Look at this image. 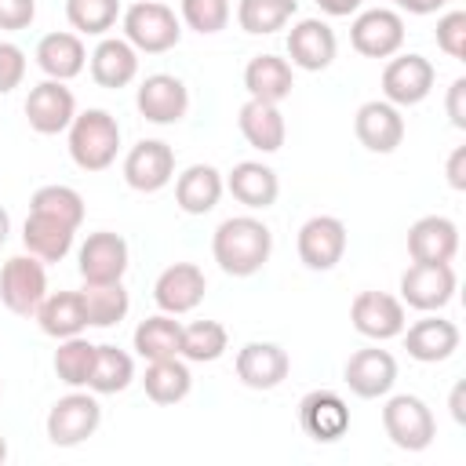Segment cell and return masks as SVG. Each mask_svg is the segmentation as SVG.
Returning a JSON list of instances; mask_svg holds the SVG:
<instances>
[{
    "label": "cell",
    "instance_id": "cell-1",
    "mask_svg": "<svg viewBox=\"0 0 466 466\" xmlns=\"http://www.w3.org/2000/svg\"><path fill=\"white\" fill-rule=\"evenodd\" d=\"M211 255L226 277H255L273 255V233L255 215H229L211 237Z\"/></svg>",
    "mask_w": 466,
    "mask_h": 466
},
{
    "label": "cell",
    "instance_id": "cell-2",
    "mask_svg": "<svg viewBox=\"0 0 466 466\" xmlns=\"http://www.w3.org/2000/svg\"><path fill=\"white\" fill-rule=\"evenodd\" d=\"M120 153V124L109 109H84L69 124V157L80 171H106Z\"/></svg>",
    "mask_w": 466,
    "mask_h": 466
},
{
    "label": "cell",
    "instance_id": "cell-3",
    "mask_svg": "<svg viewBox=\"0 0 466 466\" xmlns=\"http://www.w3.org/2000/svg\"><path fill=\"white\" fill-rule=\"evenodd\" d=\"M120 25L124 40L138 55H164L182 40V22L160 0H135L131 7L120 11Z\"/></svg>",
    "mask_w": 466,
    "mask_h": 466
},
{
    "label": "cell",
    "instance_id": "cell-4",
    "mask_svg": "<svg viewBox=\"0 0 466 466\" xmlns=\"http://www.w3.org/2000/svg\"><path fill=\"white\" fill-rule=\"evenodd\" d=\"M382 430L400 451H426L437 437V419L430 404L415 393H393L382 404Z\"/></svg>",
    "mask_w": 466,
    "mask_h": 466
},
{
    "label": "cell",
    "instance_id": "cell-5",
    "mask_svg": "<svg viewBox=\"0 0 466 466\" xmlns=\"http://www.w3.org/2000/svg\"><path fill=\"white\" fill-rule=\"evenodd\" d=\"M47 441L55 448H76L87 437H95V430L102 426V404L98 393L87 390H73L66 397H58L47 411Z\"/></svg>",
    "mask_w": 466,
    "mask_h": 466
},
{
    "label": "cell",
    "instance_id": "cell-6",
    "mask_svg": "<svg viewBox=\"0 0 466 466\" xmlns=\"http://www.w3.org/2000/svg\"><path fill=\"white\" fill-rule=\"evenodd\" d=\"M455 284L451 262H411L400 273V302L419 313H441L455 299Z\"/></svg>",
    "mask_w": 466,
    "mask_h": 466
},
{
    "label": "cell",
    "instance_id": "cell-7",
    "mask_svg": "<svg viewBox=\"0 0 466 466\" xmlns=\"http://www.w3.org/2000/svg\"><path fill=\"white\" fill-rule=\"evenodd\" d=\"M433 80H437V69L426 55H393L386 66H382V98L397 109H408V106H419L426 102V95L433 91Z\"/></svg>",
    "mask_w": 466,
    "mask_h": 466
},
{
    "label": "cell",
    "instance_id": "cell-8",
    "mask_svg": "<svg viewBox=\"0 0 466 466\" xmlns=\"http://www.w3.org/2000/svg\"><path fill=\"white\" fill-rule=\"evenodd\" d=\"M47 295V269L36 255H15L0 269V302L15 317H33Z\"/></svg>",
    "mask_w": 466,
    "mask_h": 466
},
{
    "label": "cell",
    "instance_id": "cell-9",
    "mask_svg": "<svg viewBox=\"0 0 466 466\" xmlns=\"http://www.w3.org/2000/svg\"><path fill=\"white\" fill-rule=\"evenodd\" d=\"M346 240L350 237H346V222L342 218H335V215H313V218H306L299 226V240H295L299 262L306 269H313V273H328V269H335L342 262Z\"/></svg>",
    "mask_w": 466,
    "mask_h": 466
},
{
    "label": "cell",
    "instance_id": "cell-10",
    "mask_svg": "<svg viewBox=\"0 0 466 466\" xmlns=\"http://www.w3.org/2000/svg\"><path fill=\"white\" fill-rule=\"evenodd\" d=\"M127 262H131L127 240L113 229L87 233V240L76 251V269H80L84 284H116V280H124Z\"/></svg>",
    "mask_w": 466,
    "mask_h": 466
},
{
    "label": "cell",
    "instance_id": "cell-11",
    "mask_svg": "<svg viewBox=\"0 0 466 466\" xmlns=\"http://www.w3.org/2000/svg\"><path fill=\"white\" fill-rule=\"evenodd\" d=\"M350 44L364 58H393L404 47V18L393 7H368L353 18Z\"/></svg>",
    "mask_w": 466,
    "mask_h": 466
},
{
    "label": "cell",
    "instance_id": "cell-12",
    "mask_svg": "<svg viewBox=\"0 0 466 466\" xmlns=\"http://www.w3.org/2000/svg\"><path fill=\"white\" fill-rule=\"evenodd\" d=\"M25 120L36 135H62L76 116V95L62 80H40L25 95Z\"/></svg>",
    "mask_w": 466,
    "mask_h": 466
},
{
    "label": "cell",
    "instance_id": "cell-13",
    "mask_svg": "<svg viewBox=\"0 0 466 466\" xmlns=\"http://www.w3.org/2000/svg\"><path fill=\"white\" fill-rule=\"evenodd\" d=\"M175 178V149L160 138H142L124 157V182L135 193H160Z\"/></svg>",
    "mask_w": 466,
    "mask_h": 466
},
{
    "label": "cell",
    "instance_id": "cell-14",
    "mask_svg": "<svg viewBox=\"0 0 466 466\" xmlns=\"http://www.w3.org/2000/svg\"><path fill=\"white\" fill-rule=\"evenodd\" d=\"M350 320L353 328L371 339V342H386V339H397L404 328H408V317H404V302L390 291H357L353 306H350Z\"/></svg>",
    "mask_w": 466,
    "mask_h": 466
},
{
    "label": "cell",
    "instance_id": "cell-15",
    "mask_svg": "<svg viewBox=\"0 0 466 466\" xmlns=\"http://www.w3.org/2000/svg\"><path fill=\"white\" fill-rule=\"evenodd\" d=\"M135 106L149 124L167 127L189 113V87L175 73H149L135 91Z\"/></svg>",
    "mask_w": 466,
    "mask_h": 466
},
{
    "label": "cell",
    "instance_id": "cell-16",
    "mask_svg": "<svg viewBox=\"0 0 466 466\" xmlns=\"http://www.w3.org/2000/svg\"><path fill=\"white\" fill-rule=\"evenodd\" d=\"M342 382L350 386L353 397L360 400H375V397H386L397 382V360L390 350H379V346H364L357 353H350L346 368H342Z\"/></svg>",
    "mask_w": 466,
    "mask_h": 466
},
{
    "label": "cell",
    "instance_id": "cell-17",
    "mask_svg": "<svg viewBox=\"0 0 466 466\" xmlns=\"http://www.w3.org/2000/svg\"><path fill=\"white\" fill-rule=\"evenodd\" d=\"M204 291H208V280L197 262H171L167 269H160L153 284V302L160 306V313L182 317L204 302Z\"/></svg>",
    "mask_w": 466,
    "mask_h": 466
},
{
    "label": "cell",
    "instance_id": "cell-18",
    "mask_svg": "<svg viewBox=\"0 0 466 466\" xmlns=\"http://www.w3.org/2000/svg\"><path fill=\"white\" fill-rule=\"evenodd\" d=\"M299 426L317 444H335L350 433V408L335 390H309L299 400Z\"/></svg>",
    "mask_w": 466,
    "mask_h": 466
},
{
    "label": "cell",
    "instance_id": "cell-19",
    "mask_svg": "<svg viewBox=\"0 0 466 466\" xmlns=\"http://www.w3.org/2000/svg\"><path fill=\"white\" fill-rule=\"evenodd\" d=\"M233 371L248 390H277L291 371V357L284 346L255 339V342H244L237 350Z\"/></svg>",
    "mask_w": 466,
    "mask_h": 466
},
{
    "label": "cell",
    "instance_id": "cell-20",
    "mask_svg": "<svg viewBox=\"0 0 466 466\" xmlns=\"http://www.w3.org/2000/svg\"><path fill=\"white\" fill-rule=\"evenodd\" d=\"M335 51H339L335 29L324 18H299L288 33V58L295 69L320 73L335 62Z\"/></svg>",
    "mask_w": 466,
    "mask_h": 466
},
{
    "label": "cell",
    "instance_id": "cell-21",
    "mask_svg": "<svg viewBox=\"0 0 466 466\" xmlns=\"http://www.w3.org/2000/svg\"><path fill=\"white\" fill-rule=\"evenodd\" d=\"M353 131H357V142L368 153H393L404 142V116L386 98H371L357 109Z\"/></svg>",
    "mask_w": 466,
    "mask_h": 466
},
{
    "label": "cell",
    "instance_id": "cell-22",
    "mask_svg": "<svg viewBox=\"0 0 466 466\" xmlns=\"http://www.w3.org/2000/svg\"><path fill=\"white\" fill-rule=\"evenodd\" d=\"M400 339H404L408 357L419 360V364H441V360L455 357V350L462 342L459 328L451 320L437 317V313H426L422 320H415L411 328H404Z\"/></svg>",
    "mask_w": 466,
    "mask_h": 466
},
{
    "label": "cell",
    "instance_id": "cell-23",
    "mask_svg": "<svg viewBox=\"0 0 466 466\" xmlns=\"http://www.w3.org/2000/svg\"><path fill=\"white\" fill-rule=\"evenodd\" d=\"M33 58H36V66H40V73H44L47 80H62V84H66V80H73V76L84 73V66H87V47H84L80 33L58 29V33H44V36H40Z\"/></svg>",
    "mask_w": 466,
    "mask_h": 466
},
{
    "label": "cell",
    "instance_id": "cell-24",
    "mask_svg": "<svg viewBox=\"0 0 466 466\" xmlns=\"http://www.w3.org/2000/svg\"><path fill=\"white\" fill-rule=\"evenodd\" d=\"M459 251V226L448 215H422L408 229L411 262H451Z\"/></svg>",
    "mask_w": 466,
    "mask_h": 466
},
{
    "label": "cell",
    "instance_id": "cell-25",
    "mask_svg": "<svg viewBox=\"0 0 466 466\" xmlns=\"http://www.w3.org/2000/svg\"><path fill=\"white\" fill-rule=\"evenodd\" d=\"M87 66H91V80L98 87L116 91L138 76V51L124 36H102L95 44V51L87 55Z\"/></svg>",
    "mask_w": 466,
    "mask_h": 466
},
{
    "label": "cell",
    "instance_id": "cell-26",
    "mask_svg": "<svg viewBox=\"0 0 466 466\" xmlns=\"http://www.w3.org/2000/svg\"><path fill=\"white\" fill-rule=\"evenodd\" d=\"M226 189L233 193V200H240L251 211H266L277 204L280 197V178L269 164L262 160H240L233 164V171L226 175Z\"/></svg>",
    "mask_w": 466,
    "mask_h": 466
},
{
    "label": "cell",
    "instance_id": "cell-27",
    "mask_svg": "<svg viewBox=\"0 0 466 466\" xmlns=\"http://www.w3.org/2000/svg\"><path fill=\"white\" fill-rule=\"evenodd\" d=\"M237 127L244 135V142L258 153H277L288 138V124H284V113L273 106V102H258V98H248L237 113Z\"/></svg>",
    "mask_w": 466,
    "mask_h": 466
},
{
    "label": "cell",
    "instance_id": "cell-28",
    "mask_svg": "<svg viewBox=\"0 0 466 466\" xmlns=\"http://www.w3.org/2000/svg\"><path fill=\"white\" fill-rule=\"evenodd\" d=\"M222 189H226V178L215 164H189L175 178V204L186 215H208L222 200Z\"/></svg>",
    "mask_w": 466,
    "mask_h": 466
},
{
    "label": "cell",
    "instance_id": "cell-29",
    "mask_svg": "<svg viewBox=\"0 0 466 466\" xmlns=\"http://www.w3.org/2000/svg\"><path fill=\"white\" fill-rule=\"evenodd\" d=\"M244 87H248V98L280 106L295 87V69L280 55H255L244 66Z\"/></svg>",
    "mask_w": 466,
    "mask_h": 466
},
{
    "label": "cell",
    "instance_id": "cell-30",
    "mask_svg": "<svg viewBox=\"0 0 466 466\" xmlns=\"http://www.w3.org/2000/svg\"><path fill=\"white\" fill-rule=\"evenodd\" d=\"M73 237H76L73 226L51 218V215H40V211H29L22 222V244L40 262H62L73 251Z\"/></svg>",
    "mask_w": 466,
    "mask_h": 466
},
{
    "label": "cell",
    "instance_id": "cell-31",
    "mask_svg": "<svg viewBox=\"0 0 466 466\" xmlns=\"http://www.w3.org/2000/svg\"><path fill=\"white\" fill-rule=\"evenodd\" d=\"M33 317H36L40 331L51 339H73V335H84V328H87L80 291H47Z\"/></svg>",
    "mask_w": 466,
    "mask_h": 466
},
{
    "label": "cell",
    "instance_id": "cell-32",
    "mask_svg": "<svg viewBox=\"0 0 466 466\" xmlns=\"http://www.w3.org/2000/svg\"><path fill=\"white\" fill-rule=\"evenodd\" d=\"M142 390L153 404H178L189 397L193 390V375L189 364L182 357H164V360H146V375H142Z\"/></svg>",
    "mask_w": 466,
    "mask_h": 466
},
{
    "label": "cell",
    "instance_id": "cell-33",
    "mask_svg": "<svg viewBox=\"0 0 466 466\" xmlns=\"http://www.w3.org/2000/svg\"><path fill=\"white\" fill-rule=\"evenodd\" d=\"M135 353L142 360H164V357H182V324L171 317V313H153L146 317L135 335Z\"/></svg>",
    "mask_w": 466,
    "mask_h": 466
},
{
    "label": "cell",
    "instance_id": "cell-34",
    "mask_svg": "<svg viewBox=\"0 0 466 466\" xmlns=\"http://www.w3.org/2000/svg\"><path fill=\"white\" fill-rule=\"evenodd\" d=\"M131 382H135L131 353L113 346V342L95 346V364H91V375H87V390L106 397V393H124Z\"/></svg>",
    "mask_w": 466,
    "mask_h": 466
},
{
    "label": "cell",
    "instance_id": "cell-35",
    "mask_svg": "<svg viewBox=\"0 0 466 466\" xmlns=\"http://www.w3.org/2000/svg\"><path fill=\"white\" fill-rule=\"evenodd\" d=\"M84 299V313H87V328H113L127 317L131 299L124 291V284H84L80 291Z\"/></svg>",
    "mask_w": 466,
    "mask_h": 466
},
{
    "label": "cell",
    "instance_id": "cell-36",
    "mask_svg": "<svg viewBox=\"0 0 466 466\" xmlns=\"http://www.w3.org/2000/svg\"><path fill=\"white\" fill-rule=\"evenodd\" d=\"M299 11V0H240L237 4V22L251 36H269L284 29Z\"/></svg>",
    "mask_w": 466,
    "mask_h": 466
},
{
    "label": "cell",
    "instance_id": "cell-37",
    "mask_svg": "<svg viewBox=\"0 0 466 466\" xmlns=\"http://www.w3.org/2000/svg\"><path fill=\"white\" fill-rule=\"evenodd\" d=\"M226 350H229V331L218 320L182 324V360H189V364H215Z\"/></svg>",
    "mask_w": 466,
    "mask_h": 466
},
{
    "label": "cell",
    "instance_id": "cell-38",
    "mask_svg": "<svg viewBox=\"0 0 466 466\" xmlns=\"http://www.w3.org/2000/svg\"><path fill=\"white\" fill-rule=\"evenodd\" d=\"M29 211L51 215V218H58V222L80 229V222H84V197H80L73 186L47 182V186H40V189L29 197Z\"/></svg>",
    "mask_w": 466,
    "mask_h": 466
},
{
    "label": "cell",
    "instance_id": "cell-39",
    "mask_svg": "<svg viewBox=\"0 0 466 466\" xmlns=\"http://www.w3.org/2000/svg\"><path fill=\"white\" fill-rule=\"evenodd\" d=\"M55 375L73 386V390H84L87 386V375H91V364H95V342H87L84 335H73V339H58V350H55Z\"/></svg>",
    "mask_w": 466,
    "mask_h": 466
},
{
    "label": "cell",
    "instance_id": "cell-40",
    "mask_svg": "<svg viewBox=\"0 0 466 466\" xmlns=\"http://www.w3.org/2000/svg\"><path fill=\"white\" fill-rule=\"evenodd\" d=\"M66 18L80 36H106L120 18V0H66Z\"/></svg>",
    "mask_w": 466,
    "mask_h": 466
},
{
    "label": "cell",
    "instance_id": "cell-41",
    "mask_svg": "<svg viewBox=\"0 0 466 466\" xmlns=\"http://www.w3.org/2000/svg\"><path fill=\"white\" fill-rule=\"evenodd\" d=\"M182 22L200 36H215L229 25V0H182Z\"/></svg>",
    "mask_w": 466,
    "mask_h": 466
},
{
    "label": "cell",
    "instance_id": "cell-42",
    "mask_svg": "<svg viewBox=\"0 0 466 466\" xmlns=\"http://www.w3.org/2000/svg\"><path fill=\"white\" fill-rule=\"evenodd\" d=\"M437 47L448 58H466V11H444L437 18Z\"/></svg>",
    "mask_w": 466,
    "mask_h": 466
},
{
    "label": "cell",
    "instance_id": "cell-43",
    "mask_svg": "<svg viewBox=\"0 0 466 466\" xmlns=\"http://www.w3.org/2000/svg\"><path fill=\"white\" fill-rule=\"evenodd\" d=\"M25 80V51L11 40H0V95L15 91Z\"/></svg>",
    "mask_w": 466,
    "mask_h": 466
},
{
    "label": "cell",
    "instance_id": "cell-44",
    "mask_svg": "<svg viewBox=\"0 0 466 466\" xmlns=\"http://www.w3.org/2000/svg\"><path fill=\"white\" fill-rule=\"evenodd\" d=\"M36 18V0H0V29L18 33L29 29Z\"/></svg>",
    "mask_w": 466,
    "mask_h": 466
},
{
    "label": "cell",
    "instance_id": "cell-45",
    "mask_svg": "<svg viewBox=\"0 0 466 466\" xmlns=\"http://www.w3.org/2000/svg\"><path fill=\"white\" fill-rule=\"evenodd\" d=\"M444 109L451 116V124L459 131H466V76H455L451 87H448V98H444Z\"/></svg>",
    "mask_w": 466,
    "mask_h": 466
},
{
    "label": "cell",
    "instance_id": "cell-46",
    "mask_svg": "<svg viewBox=\"0 0 466 466\" xmlns=\"http://www.w3.org/2000/svg\"><path fill=\"white\" fill-rule=\"evenodd\" d=\"M444 175H448V186H451L455 193H462V189H466V146H455V149L448 153Z\"/></svg>",
    "mask_w": 466,
    "mask_h": 466
},
{
    "label": "cell",
    "instance_id": "cell-47",
    "mask_svg": "<svg viewBox=\"0 0 466 466\" xmlns=\"http://www.w3.org/2000/svg\"><path fill=\"white\" fill-rule=\"evenodd\" d=\"M360 4H364V0H317V7H320L324 15H331V18H346V15L360 11Z\"/></svg>",
    "mask_w": 466,
    "mask_h": 466
},
{
    "label": "cell",
    "instance_id": "cell-48",
    "mask_svg": "<svg viewBox=\"0 0 466 466\" xmlns=\"http://www.w3.org/2000/svg\"><path fill=\"white\" fill-rule=\"evenodd\" d=\"M408 15H433V11H444L448 0H397Z\"/></svg>",
    "mask_w": 466,
    "mask_h": 466
},
{
    "label": "cell",
    "instance_id": "cell-49",
    "mask_svg": "<svg viewBox=\"0 0 466 466\" xmlns=\"http://www.w3.org/2000/svg\"><path fill=\"white\" fill-rule=\"evenodd\" d=\"M462 393H466V386L459 382V386L451 390V419H455V422H466V411H462Z\"/></svg>",
    "mask_w": 466,
    "mask_h": 466
},
{
    "label": "cell",
    "instance_id": "cell-50",
    "mask_svg": "<svg viewBox=\"0 0 466 466\" xmlns=\"http://www.w3.org/2000/svg\"><path fill=\"white\" fill-rule=\"evenodd\" d=\"M7 233H11V215L0 208V248L7 244Z\"/></svg>",
    "mask_w": 466,
    "mask_h": 466
},
{
    "label": "cell",
    "instance_id": "cell-51",
    "mask_svg": "<svg viewBox=\"0 0 466 466\" xmlns=\"http://www.w3.org/2000/svg\"><path fill=\"white\" fill-rule=\"evenodd\" d=\"M7 462V441H4V433H0V466Z\"/></svg>",
    "mask_w": 466,
    "mask_h": 466
},
{
    "label": "cell",
    "instance_id": "cell-52",
    "mask_svg": "<svg viewBox=\"0 0 466 466\" xmlns=\"http://www.w3.org/2000/svg\"><path fill=\"white\" fill-rule=\"evenodd\" d=\"M0 393H4V382H0Z\"/></svg>",
    "mask_w": 466,
    "mask_h": 466
},
{
    "label": "cell",
    "instance_id": "cell-53",
    "mask_svg": "<svg viewBox=\"0 0 466 466\" xmlns=\"http://www.w3.org/2000/svg\"><path fill=\"white\" fill-rule=\"evenodd\" d=\"M393 4H397V0H393Z\"/></svg>",
    "mask_w": 466,
    "mask_h": 466
}]
</instances>
